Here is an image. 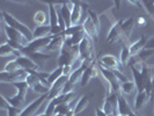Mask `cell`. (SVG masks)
Instances as JSON below:
<instances>
[{
  "label": "cell",
  "instance_id": "obj_28",
  "mask_svg": "<svg viewBox=\"0 0 154 116\" xmlns=\"http://www.w3.org/2000/svg\"><path fill=\"white\" fill-rule=\"evenodd\" d=\"M24 100H26V96L20 94V93H16L14 96L12 98H8L7 101L14 107H17V108H21L22 105H24Z\"/></svg>",
  "mask_w": 154,
  "mask_h": 116
},
{
  "label": "cell",
  "instance_id": "obj_2",
  "mask_svg": "<svg viewBox=\"0 0 154 116\" xmlns=\"http://www.w3.org/2000/svg\"><path fill=\"white\" fill-rule=\"evenodd\" d=\"M63 36L65 39V43L69 45H79L82 39L86 36L85 29L82 23L81 24H77V26H71L69 28H66Z\"/></svg>",
  "mask_w": 154,
  "mask_h": 116
},
{
  "label": "cell",
  "instance_id": "obj_41",
  "mask_svg": "<svg viewBox=\"0 0 154 116\" xmlns=\"http://www.w3.org/2000/svg\"><path fill=\"white\" fill-rule=\"evenodd\" d=\"M130 4H132L133 6H136V7L138 8H141V9H144L145 11V8H144V5H143V2H141V0H128Z\"/></svg>",
  "mask_w": 154,
  "mask_h": 116
},
{
  "label": "cell",
  "instance_id": "obj_47",
  "mask_svg": "<svg viewBox=\"0 0 154 116\" xmlns=\"http://www.w3.org/2000/svg\"><path fill=\"white\" fill-rule=\"evenodd\" d=\"M77 114H75V110H74V107H72V108L69 109V111L66 113V116H75Z\"/></svg>",
  "mask_w": 154,
  "mask_h": 116
},
{
  "label": "cell",
  "instance_id": "obj_4",
  "mask_svg": "<svg viewBox=\"0 0 154 116\" xmlns=\"http://www.w3.org/2000/svg\"><path fill=\"white\" fill-rule=\"evenodd\" d=\"M79 57L81 62L86 63L87 65H92L95 62V51H94L93 42L87 35L79 44Z\"/></svg>",
  "mask_w": 154,
  "mask_h": 116
},
{
  "label": "cell",
  "instance_id": "obj_17",
  "mask_svg": "<svg viewBox=\"0 0 154 116\" xmlns=\"http://www.w3.org/2000/svg\"><path fill=\"white\" fill-rule=\"evenodd\" d=\"M131 71H132V74H133V81H134L136 87H137V92H143V91H145V81H144V79H143L140 70H139L137 66L131 65Z\"/></svg>",
  "mask_w": 154,
  "mask_h": 116
},
{
  "label": "cell",
  "instance_id": "obj_36",
  "mask_svg": "<svg viewBox=\"0 0 154 116\" xmlns=\"http://www.w3.org/2000/svg\"><path fill=\"white\" fill-rule=\"evenodd\" d=\"M71 108H72L71 103H60V105L56 106V108H54V114H65V115H66V113H67Z\"/></svg>",
  "mask_w": 154,
  "mask_h": 116
},
{
  "label": "cell",
  "instance_id": "obj_49",
  "mask_svg": "<svg viewBox=\"0 0 154 116\" xmlns=\"http://www.w3.org/2000/svg\"><path fill=\"white\" fill-rule=\"evenodd\" d=\"M35 116H48V115H46L45 113H44V114H39V115H35Z\"/></svg>",
  "mask_w": 154,
  "mask_h": 116
},
{
  "label": "cell",
  "instance_id": "obj_48",
  "mask_svg": "<svg viewBox=\"0 0 154 116\" xmlns=\"http://www.w3.org/2000/svg\"><path fill=\"white\" fill-rule=\"evenodd\" d=\"M54 116H66L65 114H54Z\"/></svg>",
  "mask_w": 154,
  "mask_h": 116
},
{
  "label": "cell",
  "instance_id": "obj_7",
  "mask_svg": "<svg viewBox=\"0 0 154 116\" xmlns=\"http://www.w3.org/2000/svg\"><path fill=\"white\" fill-rule=\"evenodd\" d=\"M28 76V71L23 69H20L15 72H6L1 71L0 73V81L6 83V84H13L16 81H24Z\"/></svg>",
  "mask_w": 154,
  "mask_h": 116
},
{
  "label": "cell",
  "instance_id": "obj_14",
  "mask_svg": "<svg viewBox=\"0 0 154 116\" xmlns=\"http://www.w3.org/2000/svg\"><path fill=\"white\" fill-rule=\"evenodd\" d=\"M99 72H100V70L94 65V63H93L92 65H89V66L84 71L82 77H81V79H80V84H81V86H84V87H85V86L88 85V84H89V81L92 80L93 78L97 77Z\"/></svg>",
  "mask_w": 154,
  "mask_h": 116
},
{
  "label": "cell",
  "instance_id": "obj_30",
  "mask_svg": "<svg viewBox=\"0 0 154 116\" xmlns=\"http://www.w3.org/2000/svg\"><path fill=\"white\" fill-rule=\"evenodd\" d=\"M89 105V98L87 96V95H82L79 101H78L77 103H75V106H74V110H75V114H79V113H81L84 109L87 108V106Z\"/></svg>",
  "mask_w": 154,
  "mask_h": 116
},
{
  "label": "cell",
  "instance_id": "obj_23",
  "mask_svg": "<svg viewBox=\"0 0 154 116\" xmlns=\"http://www.w3.org/2000/svg\"><path fill=\"white\" fill-rule=\"evenodd\" d=\"M34 39H42L51 35V27L50 24H44V26H36V28L32 31Z\"/></svg>",
  "mask_w": 154,
  "mask_h": 116
},
{
  "label": "cell",
  "instance_id": "obj_11",
  "mask_svg": "<svg viewBox=\"0 0 154 116\" xmlns=\"http://www.w3.org/2000/svg\"><path fill=\"white\" fill-rule=\"evenodd\" d=\"M99 64H100V66L108 70H119V66H121L119 59L117 57H115L114 55H104V56H102Z\"/></svg>",
  "mask_w": 154,
  "mask_h": 116
},
{
  "label": "cell",
  "instance_id": "obj_27",
  "mask_svg": "<svg viewBox=\"0 0 154 116\" xmlns=\"http://www.w3.org/2000/svg\"><path fill=\"white\" fill-rule=\"evenodd\" d=\"M62 76H64L63 66H58L54 71H52L51 73H49V77H48V83H49V85L52 86Z\"/></svg>",
  "mask_w": 154,
  "mask_h": 116
},
{
  "label": "cell",
  "instance_id": "obj_50",
  "mask_svg": "<svg viewBox=\"0 0 154 116\" xmlns=\"http://www.w3.org/2000/svg\"><path fill=\"white\" fill-rule=\"evenodd\" d=\"M116 116H129V115H122V114H117Z\"/></svg>",
  "mask_w": 154,
  "mask_h": 116
},
{
  "label": "cell",
  "instance_id": "obj_25",
  "mask_svg": "<svg viewBox=\"0 0 154 116\" xmlns=\"http://www.w3.org/2000/svg\"><path fill=\"white\" fill-rule=\"evenodd\" d=\"M136 89H137V87H136L134 81L126 80V81L122 83V85H121V93H122V94H125V95H130V94H132Z\"/></svg>",
  "mask_w": 154,
  "mask_h": 116
},
{
  "label": "cell",
  "instance_id": "obj_42",
  "mask_svg": "<svg viewBox=\"0 0 154 116\" xmlns=\"http://www.w3.org/2000/svg\"><path fill=\"white\" fill-rule=\"evenodd\" d=\"M74 70H72V65H66V66H63V72H64V76H67L69 77V74L73 72Z\"/></svg>",
  "mask_w": 154,
  "mask_h": 116
},
{
  "label": "cell",
  "instance_id": "obj_16",
  "mask_svg": "<svg viewBox=\"0 0 154 116\" xmlns=\"http://www.w3.org/2000/svg\"><path fill=\"white\" fill-rule=\"evenodd\" d=\"M121 23H122V29H123L124 36H125V39L128 41V39H130L132 30H133V28H134V23H136L134 17H133V16H129V17L122 19V20H121Z\"/></svg>",
  "mask_w": 154,
  "mask_h": 116
},
{
  "label": "cell",
  "instance_id": "obj_33",
  "mask_svg": "<svg viewBox=\"0 0 154 116\" xmlns=\"http://www.w3.org/2000/svg\"><path fill=\"white\" fill-rule=\"evenodd\" d=\"M50 88H51V86L50 85H46L44 83H38L37 85H35L31 89L34 91L35 93H37L39 95H44V94H49L50 92Z\"/></svg>",
  "mask_w": 154,
  "mask_h": 116
},
{
  "label": "cell",
  "instance_id": "obj_18",
  "mask_svg": "<svg viewBox=\"0 0 154 116\" xmlns=\"http://www.w3.org/2000/svg\"><path fill=\"white\" fill-rule=\"evenodd\" d=\"M0 99H1V105H0V107H1V109H6V110H7L8 116H20L21 115L22 109L12 106V105L7 101V98H5V95H0Z\"/></svg>",
  "mask_w": 154,
  "mask_h": 116
},
{
  "label": "cell",
  "instance_id": "obj_5",
  "mask_svg": "<svg viewBox=\"0 0 154 116\" xmlns=\"http://www.w3.org/2000/svg\"><path fill=\"white\" fill-rule=\"evenodd\" d=\"M52 37H54L52 35H49V36L42 37V39H34L26 46H23L21 49V52L23 55H26V56L34 54V52H39V51L43 50V48H46L49 45V43L51 42Z\"/></svg>",
  "mask_w": 154,
  "mask_h": 116
},
{
  "label": "cell",
  "instance_id": "obj_8",
  "mask_svg": "<svg viewBox=\"0 0 154 116\" xmlns=\"http://www.w3.org/2000/svg\"><path fill=\"white\" fill-rule=\"evenodd\" d=\"M124 41H126L125 36H124L123 29H122V23H121V20L116 21L111 28L109 29L108 35H107V43H116V42H122V43H125Z\"/></svg>",
  "mask_w": 154,
  "mask_h": 116
},
{
  "label": "cell",
  "instance_id": "obj_35",
  "mask_svg": "<svg viewBox=\"0 0 154 116\" xmlns=\"http://www.w3.org/2000/svg\"><path fill=\"white\" fill-rule=\"evenodd\" d=\"M28 57H30L31 59H34V61L39 65V62H41V61H46V59H49L51 56H50V55L43 54V52L39 51V52H34V54L28 55Z\"/></svg>",
  "mask_w": 154,
  "mask_h": 116
},
{
  "label": "cell",
  "instance_id": "obj_21",
  "mask_svg": "<svg viewBox=\"0 0 154 116\" xmlns=\"http://www.w3.org/2000/svg\"><path fill=\"white\" fill-rule=\"evenodd\" d=\"M149 101V96L147 95V93L145 91L143 92H137L136 99H134V110L138 111L139 109H141L147 102Z\"/></svg>",
  "mask_w": 154,
  "mask_h": 116
},
{
  "label": "cell",
  "instance_id": "obj_22",
  "mask_svg": "<svg viewBox=\"0 0 154 116\" xmlns=\"http://www.w3.org/2000/svg\"><path fill=\"white\" fill-rule=\"evenodd\" d=\"M64 43H65V39H64L63 34H60V35H56V36L52 37L51 42L49 43V45L46 46V49L50 50V51L60 50V49L63 48V45H64Z\"/></svg>",
  "mask_w": 154,
  "mask_h": 116
},
{
  "label": "cell",
  "instance_id": "obj_32",
  "mask_svg": "<svg viewBox=\"0 0 154 116\" xmlns=\"http://www.w3.org/2000/svg\"><path fill=\"white\" fill-rule=\"evenodd\" d=\"M12 86H14L16 88V93H20V94H22V95H27V92H28V89L30 88L29 85H28V83L24 80V81H16V83H13V84H11Z\"/></svg>",
  "mask_w": 154,
  "mask_h": 116
},
{
  "label": "cell",
  "instance_id": "obj_46",
  "mask_svg": "<svg viewBox=\"0 0 154 116\" xmlns=\"http://www.w3.org/2000/svg\"><path fill=\"white\" fill-rule=\"evenodd\" d=\"M122 1L123 0H114V4H115V7L117 11L121 9V6H122Z\"/></svg>",
  "mask_w": 154,
  "mask_h": 116
},
{
  "label": "cell",
  "instance_id": "obj_38",
  "mask_svg": "<svg viewBox=\"0 0 154 116\" xmlns=\"http://www.w3.org/2000/svg\"><path fill=\"white\" fill-rule=\"evenodd\" d=\"M141 2L144 5V8H145L146 13L149 14V16H151L154 9V0H141Z\"/></svg>",
  "mask_w": 154,
  "mask_h": 116
},
{
  "label": "cell",
  "instance_id": "obj_37",
  "mask_svg": "<svg viewBox=\"0 0 154 116\" xmlns=\"http://www.w3.org/2000/svg\"><path fill=\"white\" fill-rule=\"evenodd\" d=\"M20 65L17 64L15 59H13V61H11V62H8L6 65H5V67L2 71H6V72H15L17 70H20Z\"/></svg>",
  "mask_w": 154,
  "mask_h": 116
},
{
  "label": "cell",
  "instance_id": "obj_45",
  "mask_svg": "<svg viewBox=\"0 0 154 116\" xmlns=\"http://www.w3.org/2000/svg\"><path fill=\"white\" fill-rule=\"evenodd\" d=\"M11 2H14V4H22V5H26V4H30L32 0H8Z\"/></svg>",
  "mask_w": 154,
  "mask_h": 116
},
{
  "label": "cell",
  "instance_id": "obj_6",
  "mask_svg": "<svg viewBox=\"0 0 154 116\" xmlns=\"http://www.w3.org/2000/svg\"><path fill=\"white\" fill-rule=\"evenodd\" d=\"M99 70H100V73L103 76V78L107 80L109 85V91H112L115 93L121 92V85H122V81L117 78L114 71L112 70H108V69H104L102 66H99Z\"/></svg>",
  "mask_w": 154,
  "mask_h": 116
},
{
  "label": "cell",
  "instance_id": "obj_29",
  "mask_svg": "<svg viewBox=\"0 0 154 116\" xmlns=\"http://www.w3.org/2000/svg\"><path fill=\"white\" fill-rule=\"evenodd\" d=\"M154 55V50L153 49H143L140 52H139L137 56H133V57H136L137 59V62H140V63H143V62H146V61H148V58H151L152 56Z\"/></svg>",
  "mask_w": 154,
  "mask_h": 116
},
{
  "label": "cell",
  "instance_id": "obj_39",
  "mask_svg": "<svg viewBox=\"0 0 154 116\" xmlns=\"http://www.w3.org/2000/svg\"><path fill=\"white\" fill-rule=\"evenodd\" d=\"M145 92H146L147 95L149 96V102L153 103L154 102V77H153V79H152V81H151V84L148 86H146Z\"/></svg>",
  "mask_w": 154,
  "mask_h": 116
},
{
  "label": "cell",
  "instance_id": "obj_43",
  "mask_svg": "<svg viewBox=\"0 0 154 116\" xmlns=\"http://www.w3.org/2000/svg\"><path fill=\"white\" fill-rule=\"evenodd\" d=\"M137 22H138V26H139V27H146L147 23H148L146 21V19H145L144 16H139V17H138V21H137Z\"/></svg>",
  "mask_w": 154,
  "mask_h": 116
},
{
  "label": "cell",
  "instance_id": "obj_24",
  "mask_svg": "<svg viewBox=\"0 0 154 116\" xmlns=\"http://www.w3.org/2000/svg\"><path fill=\"white\" fill-rule=\"evenodd\" d=\"M132 58L131 52H130V48L128 44L123 43V48H122V51L119 55V62L123 66H126L128 63H130V59Z\"/></svg>",
  "mask_w": 154,
  "mask_h": 116
},
{
  "label": "cell",
  "instance_id": "obj_19",
  "mask_svg": "<svg viewBox=\"0 0 154 116\" xmlns=\"http://www.w3.org/2000/svg\"><path fill=\"white\" fill-rule=\"evenodd\" d=\"M147 37L146 36H140V39H137L136 42H133L132 44L129 45L130 48V52H131V56H137V55L143 50V49H145V46H146V43H147Z\"/></svg>",
  "mask_w": 154,
  "mask_h": 116
},
{
  "label": "cell",
  "instance_id": "obj_10",
  "mask_svg": "<svg viewBox=\"0 0 154 116\" xmlns=\"http://www.w3.org/2000/svg\"><path fill=\"white\" fill-rule=\"evenodd\" d=\"M48 100V94H44V95H41L38 96L36 100H34L31 103H29L26 108L22 109L21 111V115L20 116H31L32 114H35L37 111V109L41 107V105L44 103V101Z\"/></svg>",
  "mask_w": 154,
  "mask_h": 116
},
{
  "label": "cell",
  "instance_id": "obj_34",
  "mask_svg": "<svg viewBox=\"0 0 154 116\" xmlns=\"http://www.w3.org/2000/svg\"><path fill=\"white\" fill-rule=\"evenodd\" d=\"M41 2L45 4L48 6H64V5H69V0H38Z\"/></svg>",
  "mask_w": 154,
  "mask_h": 116
},
{
  "label": "cell",
  "instance_id": "obj_13",
  "mask_svg": "<svg viewBox=\"0 0 154 116\" xmlns=\"http://www.w3.org/2000/svg\"><path fill=\"white\" fill-rule=\"evenodd\" d=\"M15 61L20 65L21 69L26 70L28 72H30V71H38V64L35 62L34 59H31L30 57L26 56V55H22V56L15 58Z\"/></svg>",
  "mask_w": 154,
  "mask_h": 116
},
{
  "label": "cell",
  "instance_id": "obj_9",
  "mask_svg": "<svg viewBox=\"0 0 154 116\" xmlns=\"http://www.w3.org/2000/svg\"><path fill=\"white\" fill-rule=\"evenodd\" d=\"M82 26H84V29H85L86 35L92 39V41L97 42V39H99V29H100V28L93 22L92 19H91L88 15L84 19Z\"/></svg>",
  "mask_w": 154,
  "mask_h": 116
},
{
  "label": "cell",
  "instance_id": "obj_31",
  "mask_svg": "<svg viewBox=\"0 0 154 116\" xmlns=\"http://www.w3.org/2000/svg\"><path fill=\"white\" fill-rule=\"evenodd\" d=\"M32 20H34V22H35L36 26H44L46 23V20H48L46 13L44 11H37V12L34 14Z\"/></svg>",
  "mask_w": 154,
  "mask_h": 116
},
{
  "label": "cell",
  "instance_id": "obj_20",
  "mask_svg": "<svg viewBox=\"0 0 154 116\" xmlns=\"http://www.w3.org/2000/svg\"><path fill=\"white\" fill-rule=\"evenodd\" d=\"M132 110L128 100L124 98L123 95H119L118 96V106H117V113L118 114H122V115H130L131 114Z\"/></svg>",
  "mask_w": 154,
  "mask_h": 116
},
{
  "label": "cell",
  "instance_id": "obj_1",
  "mask_svg": "<svg viewBox=\"0 0 154 116\" xmlns=\"http://www.w3.org/2000/svg\"><path fill=\"white\" fill-rule=\"evenodd\" d=\"M1 15H2V20H4V22H5L6 26H9V27L14 28L15 30L20 31V33H21V34H22L23 36L28 39L29 42H31V41L34 39L32 31H31L26 24H23L22 22H20L17 19H15L12 14H9V13L6 12V11H2Z\"/></svg>",
  "mask_w": 154,
  "mask_h": 116
},
{
  "label": "cell",
  "instance_id": "obj_51",
  "mask_svg": "<svg viewBox=\"0 0 154 116\" xmlns=\"http://www.w3.org/2000/svg\"><path fill=\"white\" fill-rule=\"evenodd\" d=\"M151 16H152V17L154 19V9H153V13H152V15H151Z\"/></svg>",
  "mask_w": 154,
  "mask_h": 116
},
{
  "label": "cell",
  "instance_id": "obj_3",
  "mask_svg": "<svg viewBox=\"0 0 154 116\" xmlns=\"http://www.w3.org/2000/svg\"><path fill=\"white\" fill-rule=\"evenodd\" d=\"M79 57V45H69L64 43L60 49V55L58 58V66H66L73 65L75 59Z\"/></svg>",
  "mask_w": 154,
  "mask_h": 116
},
{
  "label": "cell",
  "instance_id": "obj_40",
  "mask_svg": "<svg viewBox=\"0 0 154 116\" xmlns=\"http://www.w3.org/2000/svg\"><path fill=\"white\" fill-rule=\"evenodd\" d=\"M86 12H87V15L92 19L93 22L95 23V24H96V26L100 28V19H99V15H97V14H96V13H95L93 9H91V8H88Z\"/></svg>",
  "mask_w": 154,
  "mask_h": 116
},
{
  "label": "cell",
  "instance_id": "obj_26",
  "mask_svg": "<svg viewBox=\"0 0 154 116\" xmlns=\"http://www.w3.org/2000/svg\"><path fill=\"white\" fill-rule=\"evenodd\" d=\"M69 5H64V6H60V14H62L64 21L66 23V27L69 28L72 26L71 23V17H72V9H69Z\"/></svg>",
  "mask_w": 154,
  "mask_h": 116
},
{
  "label": "cell",
  "instance_id": "obj_44",
  "mask_svg": "<svg viewBox=\"0 0 154 116\" xmlns=\"http://www.w3.org/2000/svg\"><path fill=\"white\" fill-rule=\"evenodd\" d=\"M145 48L146 49H153L154 50V36H152V37H149V39H147V43Z\"/></svg>",
  "mask_w": 154,
  "mask_h": 116
},
{
  "label": "cell",
  "instance_id": "obj_15",
  "mask_svg": "<svg viewBox=\"0 0 154 116\" xmlns=\"http://www.w3.org/2000/svg\"><path fill=\"white\" fill-rule=\"evenodd\" d=\"M22 52L20 50H16L8 42H4L0 46V56L1 57H13L14 59L22 56Z\"/></svg>",
  "mask_w": 154,
  "mask_h": 116
},
{
  "label": "cell",
  "instance_id": "obj_12",
  "mask_svg": "<svg viewBox=\"0 0 154 116\" xmlns=\"http://www.w3.org/2000/svg\"><path fill=\"white\" fill-rule=\"evenodd\" d=\"M5 33H6V35H7L8 41L17 42V43L22 44L23 46H26L29 43V41L26 39L20 31L15 30L14 28H12V27H9V26H6V24H5Z\"/></svg>",
  "mask_w": 154,
  "mask_h": 116
}]
</instances>
